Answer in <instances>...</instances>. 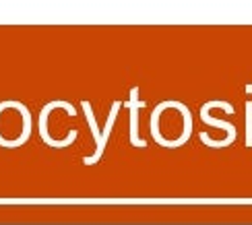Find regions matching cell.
Wrapping results in <instances>:
<instances>
[{
  "label": "cell",
  "mask_w": 252,
  "mask_h": 225,
  "mask_svg": "<svg viewBox=\"0 0 252 225\" xmlns=\"http://www.w3.org/2000/svg\"><path fill=\"white\" fill-rule=\"evenodd\" d=\"M248 108V145H252V101L246 103Z\"/></svg>",
  "instance_id": "obj_2"
},
{
  "label": "cell",
  "mask_w": 252,
  "mask_h": 225,
  "mask_svg": "<svg viewBox=\"0 0 252 225\" xmlns=\"http://www.w3.org/2000/svg\"><path fill=\"white\" fill-rule=\"evenodd\" d=\"M139 87H134L130 91V101H128V108H130V143L134 147H145L147 143L139 138V118H136V112H139L141 103H139Z\"/></svg>",
  "instance_id": "obj_1"
}]
</instances>
